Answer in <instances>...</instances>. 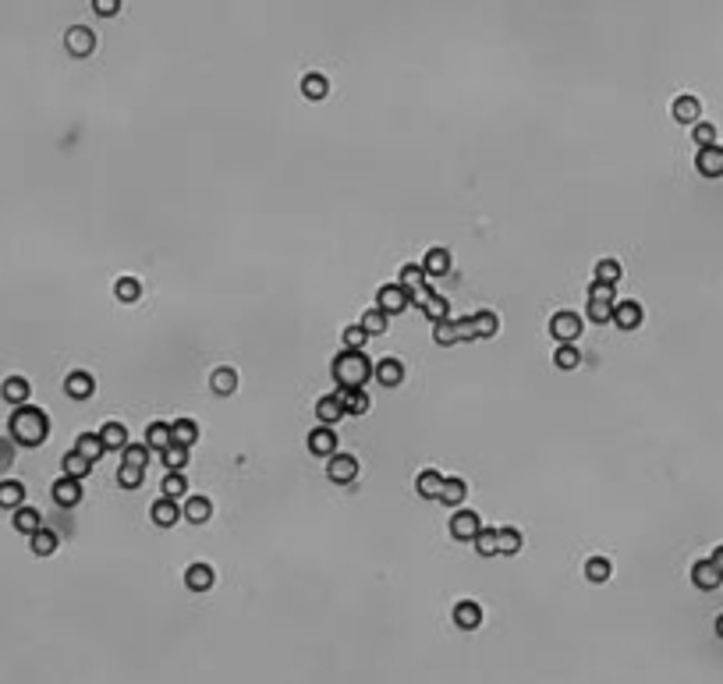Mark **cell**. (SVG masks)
<instances>
[{
    "label": "cell",
    "instance_id": "8fae6325",
    "mask_svg": "<svg viewBox=\"0 0 723 684\" xmlns=\"http://www.w3.org/2000/svg\"><path fill=\"white\" fill-rule=\"evenodd\" d=\"M692 582H695V589L713 592V589H720L723 575H720V567H716L713 560H699V564L692 567Z\"/></svg>",
    "mask_w": 723,
    "mask_h": 684
},
{
    "label": "cell",
    "instance_id": "f6af8a7d",
    "mask_svg": "<svg viewBox=\"0 0 723 684\" xmlns=\"http://www.w3.org/2000/svg\"><path fill=\"white\" fill-rule=\"evenodd\" d=\"M578 362H582V351L575 344H561L557 351H553V365L557 369H578Z\"/></svg>",
    "mask_w": 723,
    "mask_h": 684
},
{
    "label": "cell",
    "instance_id": "f907efd6",
    "mask_svg": "<svg viewBox=\"0 0 723 684\" xmlns=\"http://www.w3.org/2000/svg\"><path fill=\"white\" fill-rule=\"evenodd\" d=\"M596 280L617 284V280H621V263H617V259H599V263H596Z\"/></svg>",
    "mask_w": 723,
    "mask_h": 684
},
{
    "label": "cell",
    "instance_id": "9f6ffc18",
    "mask_svg": "<svg viewBox=\"0 0 723 684\" xmlns=\"http://www.w3.org/2000/svg\"><path fill=\"white\" fill-rule=\"evenodd\" d=\"M589 298H599V302H614V284L592 280V291H589Z\"/></svg>",
    "mask_w": 723,
    "mask_h": 684
},
{
    "label": "cell",
    "instance_id": "ab89813d",
    "mask_svg": "<svg viewBox=\"0 0 723 684\" xmlns=\"http://www.w3.org/2000/svg\"><path fill=\"white\" fill-rule=\"evenodd\" d=\"M160 458H163V465L171 468V472H185V465H188V447L171 443V447H167V450L160 454Z\"/></svg>",
    "mask_w": 723,
    "mask_h": 684
},
{
    "label": "cell",
    "instance_id": "52a82bcc",
    "mask_svg": "<svg viewBox=\"0 0 723 684\" xmlns=\"http://www.w3.org/2000/svg\"><path fill=\"white\" fill-rule=\"evenodd\" d=\"M64 46H68L71 57H89V53L96 50V36H92V29H85V25H71L68 36H64Z\"/></svg>",
    "mask_w": 723,
    "mask_h": 684
},
{
    "label": "cell",
    "instance_id": "ee69618b",
    "mask_svg": "<svg viewBox=\"0 0 723 684\" xmlns=\"http://www.w3.org/2000/svg\"><path fill=\"white\" fill-rule=\"evenodd\" d=\"M302 92H305L309 99H323V96L330 92L326 75H316V71H312V75H305V78H302Z\"/></svg>",
    "mask_w": 723,
    "mask_h": 684
},
{
    "label": "cell",
    "instance_id": "d6986e66",
    "mask_svg": "<svg viewBox=\"0 0 723 684\" xmlns=\"http://www.w3.org/2000/svg\"><path fill=\"white\" fill-rule=\"evenodd\" d=\"M454 624H458L461 631H475L479 624H482V610H479V603L461 599V603L454 606Z\"/></svg>",
    "mask_w": 723,
    "mask_h": 684
},
{
    "label": "cell",
    "instance_id": "ba28073f",
    "mask_svg": "<svg viewBox=\"0 0 723 684\" xmlns=\"http://www.w3.org/2000/svg\"><path fill=\"white\" fill-rule=\"evenodd\" d=\"M695 167L702 178H723V149L720 146H702L695 156Z\"/></svg>",
    "mask_w": 723,
    "mask_h": 684
},
{
    "label": "cell",
    "instance_id": "484cf974",
    "mask_svg": "<svg viewBox=\"0 0 723 684\" xmlns=\"http://www.w3.org/2000/svg\"><path fill=\"white\" fill-rule=\"evenodd\" d=\"M171 443H174V440H171V422H153V426L146 429V447H149V450L163 454Z\"/></svg>",
    "mask_w": 723,
    "mask_h": 684
},
{
    "label": "cell",
    "instance_id": "83f0119b",
    "mask_svg": "<svg viewBox=\"0 0 723 684\" xmlns=\"http://www.w3.org/2000/svg\"><path fill=\"white\" fill-rule=\"evenodd\" d=\"M415 489H419V496H426V500H440V489H443V475H440L436 468H426V472L415 479Z\"/></svg>",
    "mask_w": 723,
    "mask_h": 684
},
{
    "label": "cell",
    "instance_id": "2e32d148",
    "mask_svg": "<svg viewBox=\"0 0 723 684\" xmlns=\"http://www.w3.org/2000/svg\"><path fill=\"white\" fill-rule=\"evenodd\" d=\"M316 419H319L323 426H333L337 419H344V401H341V393H326V397H319Z\"/></svg>",
    "mask_w": 723,
    "mask_h": 684
},
{
    "label": "cell",
    "instance_id": "816d5d0a",
    "mask_svg": "<svg viewBox=\"0 0 723 684\" xmlns=\"http://www.w3.org/2000/svg\"><path fill=\"white\" fill-rule=\"evenodd\" d=\"M125 465L146 468V465H149V447H146V443H128V447H125Z\"/></svg>",
    "mask_w": 723,
    "mask_h": 684
},
{
    "label": "cell",
    "instance_id": "e0dca14e",
    "mask_svg": "<svg viewBox=\"0 0 723 684\" xmlns=\"http://www.w3.org/2000/svg\"><path fill=\"white\" fill-rule=\"evenodd\" d=\"M0 393H4V401L8 405H29V393H32V386H29V379L25 376H8L4 379V386H0Z\"/></svg>",
    "mask_w": 723,
    "mask_h": 684
},
{
    "label": "cell",
    "instance_id": "f35d334b",
    "mask_svg": "<svg viewBox=\"0 0 723 684\" xmlns=\"http://www.w3.org/2000/svg\"><path fill=\"white\" fill-rule=\"evenodd\" d=\"M433 340H436V344H443V348L458 344V323H454V319H440V323H433Z\"/></svg>",
    "mask_w": 723,
    "mask_h": 684
},
{
    "label": "cell",
    "instance_id": "db71d44e",
    "mask_svg": "<svg viewBox=\"0 0 723 684\" xmlns=\"http://www.w3.org/2000/svg\"><path fill=\"white\" fill-rule=\"evenodd\" d=\"M365 340H369V333L362 330V323L344 330V348H365Z\"/></svg>",
    "mask_w": 723,
    "mask_h": 684
},
{
    "label": "cell",
    "instance_id": "4dcf8cb0",
    "mask_svg": "<svg viewBox=\"0 0 723 684\" xmlns=\"http://www.w3.org/2000/svg\"><path fill=\"white\" fill-rule=\"evenodd\" d=\"M22 503H25V486H22L18 479H4V482H0V507L15 510V507H22Z\"/></svg>",
    "mask_w": 723,
    "mask_h": 684
},
{
    "label": "cell",
    "instance_id": "9c48e42d",
    "mask_svg": "<svg viewBox=\"0 0 723 684\" xmlns=\"http://www.w3.org/2000/svg\"><path fill=\"white\" fill-rule=\"evenodd\" d=\"M53 500H57V507H78L82 503V479L61 475L53 482Z\"/></svg>",
    "mask_w": 723,
    "mask_h": 684
},
{
    "label": "cell",
    "instance_id": "d6a6232c",
    "mask_svg": "<svg viewBox=\"0 0 723 684\" xmlns=\"http://www.w3.org/2000/svg\"><path fill=\"white\" fill-rule=\"evenodd\" d=\"M398 284H401L408 295H412V291H422V288H426V270H422V263H408V266L401 270V280H398Z\"/></svg>",
    "mask_w": 723,
    "mask_h": 684
},
{
    "label": "cell",
    "instance_id": "60d3db41",
    "mask_svg": "<svg viewBox=\"0 0 723 684\" xmlns=\"http://www.w3.org/2000/svg\"><path fill=\"white\" fill-rule=\"evenodd\" d=\"M472 326H475V337H493V333L500 330V319H496V312L482 309V312L472 316Z\"/></svg>",
    "mask_w": 723,
    "mask_h": 684
},
{
    "label": "cell",
    "instance_id": "3957f363",
    "mask_svg": "<svg viewBox=\"0 0 723 684\" xmlns=\"http://www.w3.org/2000/svg\"><path fill=\"white\" fill-rule=\"evenodd\" d=\"M582 316L578 312H557L549 319V337L557 340V344H575L578 333H582Z\"/></svg>",
    "mask_w": 723,
    "mask_h": 684
},
{
    "label": "cell",
    "instance_id": "d4e9b609",
    "mask_svg": "<svg viewBox=\"0 0 723 684\" xmlns=\"http://www.w3.org/2000/svg\"><path fill=\"white\" fill-rule=\"evenodd\" d=\"M99 440H103L106 450H125V447H128V429H125L121 422H103Z\"/></svg>",
    "mask_w": 723,
    "mask_h": 684
},
{
    "label": "cell",
    "instance_id": "f546056e",
    "mask_svg": "<svg viewBox=\"0 0 723 684\" xmlns=\"http://www.w3.org/2000/svg\"><path fill=\"white\" fill-rule=\"evenodd\" d=\"M465 496H468V486H465V479H458V475L443 479V489H440V503H447V507H458Z\"/></svg>",
    "mask_w": 723,
    "mask_h": 684
},
{
    "label": "cell",
    "instance_id": "cb8c5ba5",
    "mask_svg": "<svg viewBox=\"0 0 723 684\" xmlns=\"http://www.w3.org/2000/svg\"><path fill=\"white\" fill-rule=\"evenodd\" d=\"M341 393V401H344V415H365L369 412V393H365V386H358V390H337Z\"/></svg>",
    "mask_w": 723,
    "mask_h": 684
},
{
    "label": "cell",
    "instance_id": "7402d4cb",
    "mask_svg": "<svg viewBox=\"0 0 723 684\" xmlns=\"http://www.w3.org/2000/svg\"><path fill=\"white\" fill-rule=\"evenodd\" d=\"M11 525H15L22 536H32L36 529H43V515H39L36 507H25V503H22V507H15V518H11Z\"/></svg>",
    "mask_w": 723,
    "mask_h": 684
},
{
    "label": "cell",
    "instance_id": "277c9868",
    "mask_svg": "<svg viewBox=\"0 0 723 684\" xmlns=\"http://www.w3.org/2000/svg\"><path fill=\"white\" fill-rule=\"evenodd\" d=\"M326 479L337 482V486L355 482V479H358V458H355V454H337V450H333V454H330V465H326Z\"/></svg>",
    "mask_w": 723,
    "mask_h": 684
},
{
    "label": "cell",
    "instance_id": "603a6c76",
    "mask_svg": "<svg viewBox=\"0 0 723 684\" xmlns=\"http://www.w3.org/2000/svg\"><path fill=\"white\" fill-rule=\"evenodd\" d=\"M699 118H702V103H699L695 96H678V99H674V121L695 125Z\"/></svg>",
    "mask_w": 723,
    "mask_h": 684
},
{
    "label": "cell",
    "instance_id": "5b68a950",
    "mask_svg": "<svg viewBox=\"0 0 723 684\" xmlns=\"http://www.w3.org/2000/svg\"><path fill=\"white\" fill-rule=\"evenodd\" d=\"M408 305H412V298H408V291L401 288V284H383V288L376 291V309H383L386 316H401Z\"/></svg>",
    "mask_w": 723,
    "mask_h": 684
},
{
    "label": "cell",
    "instance_id": "4316f807",
    "mask_svg": "<svg viewBox=\"0 0 723 684\" xmlns=\"http://www.w3.org/2000/svg\"><path fill=\"white\" fill-rule=\"evenodd\" d=\"M29 543H32V553H36V557H50V553H57V546H61L57 532H50V529H36V532L29 536Z\"/></svg>",
    "mask_w": 723,
    "mask_h": 684
},
{
    "label": "cell",
    "instance_id": "4fadbf2b",
    "mask_svg": "<svg viewBox=\"0 0 723 684\" xmlns=\"http://www.w3.org/2000/svg\"><path fill=\"white\" fill-rule=\"evenodd\" d=\"M309 450L316 454V458H330V454L337 450V433H333L330 426H316L309 433Z\"/></svg>",
    "mask_w": 723,
    "mask_h": 684
},
{
    "label": "cell",
    "instance_id": "8992f818",
    "mask_svg": "<svg viewBox=\"0 0 723 684\" xmlns=\"http://www.w3.org/2000/svg\"><path fill=\"white\" fill-rule=\"evenodd\" d=\"M482 529V518L475 515V510H454V518H451V536L461 539V543H472Z\"/></svg>",
    "mask_w": 723,
    "mask_h": 684
},
{
    "label": "cell",
    "instance_id": "9a60e30c",
    "mask_svg": "<svg viewBox=\"0 0 723 684\" xmlns=\"http://www.w3.org/2000/svg\"><path fill=\"white\" fill-rule=\"evenodd\" d=\"M213 582H216V571H213L209 564H192L188 571H185V585H188L192 592H209Z\"/></svg>",
    "mask_w": 723,
    "mask_h": 684
},
{
    "label": "cell",
    "instance_id": "ffe728a7",
    "mask_svg": "<svg viewBox=\"0 0 723 684\" xmlns=\"http://www.w3.org/2000/svg\"><path fill=\"white\" fill-rule=\"evenodd\" d=\"M209 515H213V503H209L206 496H188L185 507H181V518L192 522V525H206Z\"/></svg>",
    "mask_w": 723,
    "mask_h": 684
},
{
    "label": "cell",
    "instance_id": "680465c9",
    "mask_svg": "<svg viewBox=\"0 0 723 684\" xmlns=\"http://www.w3.org/2000/svg\"><path fill=\"white\" fill-rule=\"evenodd\" d=\"M709 560H713V564H716V567H720V575H723V546H716V553H713V557H709Z\"/></svg>",
    "mask_w": 723,
    "mask_h": 684
},
{
    "label": "cell",
    "instance_id": "b9f144b4",
    "mask_svg": "<svg viewBox=\"0 0 723 684\" xmlns=\"http://www.w3.org/2000/svg\"><path fill=\"white\" fill-rule=\"evenodd\" d=\"M496 546H500V553H507V557L518 553V550H521V532L511 529V525H507V529H496Z\"/></svg>",
    "mask_w": 723,
    "mask_h": 684
},
{
    "label": "cell",
    "instance_id": "f1b7e54d",
    "mask_svg": "<svg viewBox=\"0 0 723 684\" xmlns=\"http://www.w3.org/2000/svg\"><path fill=\"white\" fill-rule=\"evenodd\" d=\"M209 386H213V393H220V397H227V393H234L238 390V372L234 369H213V376H209Z\"/></svg>",
    "mask_w": 723,
    "mask_h": 684
},
{
    "label": "cell",
    "instance_id": "f5cc1de1",
    "mask_svg": "<svg viewBox=\"0 0 723 684\" xmlns=\"http://www.w3.org/2000/svg\"><path fill=\"white\" fill-rule=\"evenodd\" d=\"M692 139H695L699 149H702V146H716V128L706 125V121H695V125H692Z\"/></svg>",
    "mask_w": 723,
    "mask_h": 684
},
{
    "label": "cell",
    "instance_id": "d590c367",
    "mask_svg": "<svg viewBox=\"0 0 723 684\" xmlns=\"http://www.w3.org/2000/svg\"><path fill=\"white\" fill-rule=\"evenodd\" d=\"M386 326H391V316H386L383 309H369V312H362V330H365L369 337L386 333Z\"/></svg>",
    "mask_w": 723,
    "mask_h": 684
},
{
    "label": "cell",
    "instance_id": "7dc6e473",
    "mask_svg": "<svg viewBox=\"0 0 723 684\" xmlns=\"http://www.w3.org/2000/svg\"><path fill=\"white\" fill-rule=\"evenodd\" d=\"M472 543H475L479 557H496V553H500V546H496V529H479V536H475Z\"/></svg>",
    "mask_w": 723,
    "mask_h": 684
},
{
    "label": "cell",
    "instance_id": "e575fe53",
    "mask_svg": "<svg viewBox=\"0 0 723 684\" xmlns=\"http://www.w3.org/2000/svg\"><path fill=\"white\" fill-rule=\"evenodd\" d=\"M171 440L181 443V447H192L199 440V426L192 419H178V422H171Z\"/></svg>",
    "mask_w": 723,
    "mask_h": 684
},
{
    "label": "cell",
    "instance_id": "ac0fdd59",
    "mask_svg": "<svg viewBox=\"0 0 723 684\" xmlns=\"http://www.w3.org/2000/svg\"><path fill=\"white\" fill-rule=\"evenodd\" d=\"M372 379L383 383V386H398V383L405 379V365H401L398 358H383V362L372 365Z\"/></svg>",
    "mask_w": 723,
    "mask_h": 684
},
{
    "label": "cell",
    "instance_id": "6f0895ef",
    "mask_svg": "<svg viewBox=\"0 0 723 684\" xmlns=\"http://www.w3.org/2000/svg\"><path fill=\"white\" fill-rule=\"evenodd\" d=\"M458 323V340H475V326H472V316L465 319H454Z\"/></svg>",
    "mask_w": 723,
    "mask_h": 684
},
{
    "label": "cell",
    "instance_id": "7c38bea8",
    "mask_svg": "<svg viewBox=\"0 0 723 684\" xmlns=\"http://www.w3.org/2000/svg\"><path fill=\"white\" fill-rule=\"evenodd\" d=\"M92 390H96V379H92L89 372H82V369H75V372L64 379V393L71 397V401H89Z\"/></svg>",
    "mask_w": 723,
    "mask_h": 684
},
{
    "label": "cell",
    "instance_id": "681fc988",
    "mask_svg": "<svg viewBox=\"0 0 723 684\" xmlns=\"http://www.w3.org/2000/svg\"><path fill=\"white\" fill-rule=\"evenodd\" d=\"M160 489H163V496H171V500H178V496H185L188 493V482H185V475L181 472H171L163 482H160Z\"/></svg>",
    "mask_w": 723,
    "mask_h": 684
},
{
    "label": "cell",
    "instance_id": "bcb514c9",
    "mask_svg": "<svg viewBox=\"0 0 723 684\" xmlns=\"http://www.w3.org/2000/svg\"><path fill=\"white\" fill-rule=\"evenodd\" d=\"M142 479H146V468H139V465H125V461H121V468H118V482H121L125 489H139Z\"/></svg>",
    "mask_w": 723,
    "mask_h": 684
},
{
    "label": "cell",
    "instance_id": "5bb4252c",
    "mask_svg": "<svg viewBox=\"0 0 723 684\" xmlns=\"http://www.w3.org/2000/svg\"><path fill=\"white\" fill-rule=\"evenodd\" d=\"M642 319H645V312H642L638 302H614V323L621 330H638Z\"/></svg>",
    "mask_w": 723,
    "mask_h": 684
},
{
    "label": "cell",
    "instance_id": "11a10c76",
    "mask_svg": "<svg viewBox=\"0 0 723 684\" xmlns=\"http://www.w3.org/2000/svg\"><path fill=\"white\" fill-rule=\"evenodd\" d=\"M92 11H96L99 18H114V15L121 11V0H92Z\"/></svg>",
    "mask_w": 723,
    "mask_h": 684
},
{
    "label": "cell",
    "instance_id": "6da1fadb",
    "mask_svg": "<svg viewBox=\"0 0 723 684\" xmlns=\"http://www.w3.org/2000/svg\"><path fill=\"white\" fill-rule=\"evenodd\" d=\"M8 429H11V440H15V443H22V447H39V443H46V436H50V419H46L43 408L18 405V408L11 412Z\"/></svg>",
    "mask_w": 723,
    "mask_h": 684
},
{
    "label": "cell",
    "instance_id": "91938a15",
    "mask_svg": "<svg viewBox=\"0 0 723 684\" xmlns=\"http://www.w3.org/2000/svg\"><path fill=\"white\" fill-rule=\"evenodd\" d=\"M716 635H720V638H723V613H720V617H716Z\"/></svg>",
    "mask_w": 723,
    "mask_h": 684
},
{
    "label": "cell",
    "instance_id": "7a4b0ae2",
    "mask_svg": "<svg viewBox=\"0 0 723 684\" xmlns=\"http://www.w3.org/2000/svg\"><path fill=\"white\" fill-rule=\"evenodd\" d=\"M333 379L344 390H358L372 379V362L362 348H344L337 358H333Z\"/></svg>",
    "mask_w": 723,
    "mask_h": 684
},
{
    "label": "cell",
    "instance_id": "44dd1931",
    "mask_svg": "<svg viewBox=\"0 0 723 684\" xmlns=\"http://www.w3.org/2000/svg\"><path fill=\"white\" fill-rule=\"evenodd\" d=\"M422 270H426V277H447L451 273V252L447 249H429L426 252V259H422Z\"/></svg>",
    "mask_w": 723,
    "mask_h": 684
},
{
    "label": "cell",
    "instance_id": "74e56055",
    "mask_svg": "<svg viewBox=\"0 0 723 684\" xmlns=\"http://www.w3.org/2000/svg\"><path fill=\"white\" fill-rule=\"evenodd\" d=\"M114 295H118V302L132 305V302H139V298H142V284H139L135 277H121V280L114 284Z\"/></svg>",
    "mask_w": 723,
    "mask_h": 684
},
{
    "label": "cell",
    "instance_id": "30bf717a",
    "mask_svg": "<svg viewBox=\"0 0 723 684\" xmlns=\"http://www.w3.org/2000/svg\"><path fill=\"white\" fill-rule=\"evenodd\" d=\"M149 518H153V525H160V529H171V525L181 522V507H178L171 496H160V500L153 503V510H149Z\"/></svg>",
    "mask_w": 723,
    "mask_h": 684
},
{
    "label": "cell",
    "instance_id": "7bdbcfd3",
    "mask_svg": "<svg viewBox=\"0 0 723 684\" xmlns=\"http://www.w3.org/2000/svg\"><path fill=\"white\" fill-rule=\"evenodd\" d=\"M589 323L603 326V323H614V302H599V298H589Z\"/></svg>",
    "mask_w": 723,
    "mask_h": 684
},
{
    "label": "cell",
    "instance_id": "8d00e7d4",
    "mask_svg": "<svg viewBox=\"0 0 723 684\" xmlns=\"http://www.w3.org/2000/svg\"><path fill=\"white\" fill-rule=\"evenodd\" d=\"M64 475H71V479H85L89 472H92V461L89 458H82L78 450H71V454H64Z\"/></svg>",
    "mask_w": 723,
    "mask_h": 684
},
{
    "label": "cell",
    "instance_id": "836d02e7",
    "mask_svg": "<svg viewBox=\"0 0 723 684\" xmlns=\"http://www.w3.org/2000/svg\"><path fill=\"white\" fill-rule=\"evenodd\" d=\"M422 316H426V319H433V323L447 319V316H451V302L443 298L440 291H433V295L426 298V305H422Z\"/></svg>",
    "mask_w": 723,
    "mask_h": 684
},
{
    "label": "cell",
    "instance_id": "1f68e13d",
    "mask_svg": "<svg viewBox=\"0 0 723 684\" xmlns=\"http://www.w3.org/2000/svg\"><path fill=\"white\" fill-rule=\"evenodd\" d=\"M75 450L82 454V458H89V461H99L103 454H106V447H103L99 433H82V436H78V443H75Z\"/></svg>",
    "mask_w": 723,
    "mask_h": 684
},
{
    "label": "cell",
    "instance_id": "c3c4849f",
    "mask_svg": "<svg viewBox=\"0 0 723 684\" xmlns=\"http://www.w3.org/2000/svg\"><path fill=\"white\" fill-rule=\"evenodd\" d=\"M610 571H614V567H610L606 557H589V564H585V578L589 582H606Z\"/></svg>",
    "mask_w": 723,
    "mask_h": 684
}]
</instances>
